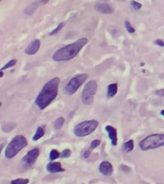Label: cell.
<instances>
[{
    "mask_svg": "<svg viewBox=\"0 0 164 184\" xmlns=\"http://www.w3.org/2000/svg\"><path fill=\"white\" fill-rule=\"evenodd\" d=\"M64 22H62V23H60L59 25H58V26H57V28L56 29H54L51 33H50V34H49V35H50V36H54V35H56V34H58V33L64 27Z\"/></svg>",
    "mask_w": 164,
    "mask_h": 184,
    "instance_id": "d4e9b609",
    "label": "cell"
},
{
    "mask_svg": "<svg viewBox=\"0 0 164 184\" xmlns=\"http://www.w3.org/2000/svg\"><path fill=\"white\" fill-rule=\"evenodd\" d=\"M61 80L59 77H55L48 81L40 90L38 95L36 98V105L39 110H44L50 105L58 96L59 86Z\"/></svg>",
    "mask_w": 164,
    "mask_h": 184,
    "instance_id": "6da1fadb",
    "label": "cell"
},
{
    "mask_svg": "<svg viewBox=\"0 0 164 184\" xmlns=\"http://www.w3.org/2000/svg\"><path fill=\"white\" fill-rule=\"evenodd\" d=\"M118 91V85L116 82L110 83V85L108 86V92H106V97L108 98H113L117 94Z\"/></svg>",
    "mask_w": 164,
    "mask_h": 184,
    "instance_id": "9a60e30c",
    "label": "cell"
},
{
    "mask_svg": "<svg viewBox=\"0 0 164 184\" xmlns=\"http://www.w3.org/2000/svg\"><path fill=\"white\" fill-rule=\"evenodd\" d=\"M98 88L97 82L95 80H91L86 82L84 87L83 93H82V102L85 105H91L94 101V96Z\"/></svg>",
    "mask_w": 164,
    "mask_h": 184,
    "instance_id": "52a82bcc",
    "label": "cell"
},
{
    "mask_svg": "<svg viewBox=\"0 0 164 184\" xmlns=\"http://www.w3.org/2000/svg\"><path fill=\"white\" fill-rule=\"evenodd\" d=\"M160 114H161V115H162V116H164V110H161V111H160Z\"/></svg>",
    "mask_w": 164,
    "mask_h": 184,
    "instance_id": "1f68e13d",
    "label": "cell"
},
{
    "mask_svg": "<svg viewBox=\"0 0 164 184\" xmlns=\"http://www.w3.org/2000/svg\"><path fill=\"white\" fill-rule=\"evenodd\" d=\"M130 6H132V8L134 10V11H139L142 8V5L141 3H139L137 1H135V0H133V1H130Z\"/></svg>",
    "mask_w": 164,
    "mask_h": 184,
    "instance_id": "603a6c76",
    "label": "cell"
},
{
    "mask_svg": "<svg viewBox=\"0 0 164 184\" xmlns=\"http://www.w3.org/2000/svg\"><path fill=\"white\" fill-rule=\"evenodd\" d=\"M64 124V118L63 117H59L58 119H56L54 122V129L55 130H61Z\"/></svg>",
    "mask_w": 164,
    "mask_h": 184,
    "instance_id": "d6986e66",
    "label": "cell"
},
{
    "mask_svg": "<svg viewBox=\"0 0 164 184\" xmlns=\"http://www.w3.org/2000/svg\"><path fill=\"white\" fill-rule=\"evenodd\" d=\"M125 28H126V30L130 33V34H134V33L135 32V29L133 27V25L130 24V22L128 21V20L125 21Z\"/></svg>",
    "mask_w": 164,
    "mask_h": 184,
    "instance_id": "7402d4cb",
    "label": "cell"
},
{
    "mask_svg": "<svg viewBox=\"0 0 164 184\" xmlns=\"http://www.w3.org/2000/svg\"><path fill=\"white\" fill-rule=\"evenodd\" d=\"M49 0H36V1H34L32 4H30L26 9L25 11H24V14H28V15H31L34 14L38 9V7L40 5H43V4H46L48 3Z\"/></svg>",
    "mask_w": 164,
    "mask_h": 184,
    "instance_id": "30bf717a",
    "label": "cell"
},
{
    "mask_svg": "<svg viewBox=\"0 0 164 184\" xmlns=\"http://www.w3.org/2000/svg\"><path fill=\"white\" fill-rule=\"evenodd\" d=\"M164 146V134L161 133H155V134H151L147 136L143 140L140 141L139 147L142 150H149L158 149Z\"/></svg>",
    "mask_w": 164,
    "mask_h": 184,
    "instance_id": "277c9868",
    "label": "cell"
},
{
    "mask_svg": "<svg viewBox=\"0 0 164 184\" xmlns=\"http://www.w3.org/2000/svg\"><path fill=\"white\" fill-rule=\"evenodd\" d=\"M71 154H72L71 150L65 149V150H63L62 152L61 153V157H62V158H68V157H70Z\"/></svg>",
    "mask_w": 164,
    "mask_h": 184,
    "instance_id": "484cf974",
    "label": "cell"
},
{
    "mask_svg": "<svg viewBox=\"0 0 164 184\" xmlns=\"http://www.w3.org/2000/svg\"><path fill=\"white\" fill-rule=\"evenodd\" d=\"M38 155H39L38 148H35V149H32L31 150H29V152L26 154V155L23 156V158H22V162H23L24 166H25L26 168H30L31 166L35 164Z\"/></svg>",
    "mask_w": 164,
    "mask_h": 184,
    "instance_id": "ba28073f",
    "label": "cell"
},
{
    "mask_svg": "<svg viewBox=\"0 0 164 184\" xmlns=\"http://www.w3.org/2000/svg\"><path fill=\"white\" fill-rule=\"evenodd\" d=\"M28 145L27 139L23 135H16L14 136L8 146L6 147L5 156L8 159H12L16 154H18L21 150H23Z\"/></svg>",
    "mask_w": 164,
    "mask_h": 184,
    "instance_id": "3957f363",
    "label": "cell"
},
{
    "mask_svg": "<svg viewBox=\"0 0 164 184\" xmlns=\"http://www.w3.org/2000/svg\"><path fill=\"white\" fill-rule=\"evenodd\" d=\"M106 131L108 133V135L110 139V142H111V145L113 147H115L118 143V137H117V130L110 126V125H108V126H106Z\"/></svg>",
    "mask_w": 164,
    "mask_h": 184,
    "instance_id": "9c48e42d",
    "label": "cell"
},
{
    "mask_svg": "<svg viewBox=\"0 0 164 184\" xmlns=\"http://www.w3.org/2000/svg\"><path fill=\"white\" fill-rule=\"evenodd\" d=\"M12 184H28L29 179L27 178H16L11 181Z\"/></svg>",
    "mask_w": 164,
    "mask_h": 184,
    "instance_id": "cb8c5ba5",
    "label": "cell"
},
{
    "mask_svg": "<svg viewBox=\"0 0 164 184\" xmlns=\"http://www.w3.org/2000/svg\"><path fill=\"white\" fill-rule=\"evenodd\" d=\"M40 48V40L39 39H34L25 49V53L27 55H35Z\"/></svg>",
    "mask_w": 164,
    "mask_h": 184,
    "instance_id": "7c38bea8",
    "label": "cell"
},
{
    "mask_svg": "<svg viewBox=\"0 0 164 184\" xmlns=\"http://www.w3.org/2000/svg\"><path fill=\"white\" fill-rule=\"evenodd\" d=\"M0 1H2V0H0Z\"/></svg>",
    "mask_w": 164,
    "mask_h": 184,
    "instance_id": "d6a6232c",
    "label": "cell"
},
{
    "mask_svg": "<svg viewBox=\"0 0 164 184\" xmlns=\"http://www.w3.org/2000/svg\"><path fill=\"white\" fill-rule=\"evenodd\" d=\"M3 76H4V71L0 70V78H3Z\"/></svg>",
    "mask_w": 164,
    "mask_h": 184,
    "instance_id": "4dcf8cb0",
    "label": "cell"
},
{
    "mask_svg": "<svg viewBox=\"0 0 164 184\" xmlns=\"http://www.w3.org/2000/svg\"><path fill=\"white\" fill-rule=\"evenodd\" d=\"M16 62H18V61L16 60H11L9 62H7L3 67L0 69V70H2V71H4V70H6V69H8V68H11V67H14V66L16 64Z\"/></svg>",
    "mask_w": 164,
    "mask_h": 184,
    "instance_id": "44dd1931",
    "label": "cell"
},
{
    "mask_svg": "<svg viewBox=\"0 0 164 184\" xmlns=\"http://www.w3.org/2000/svg\"><path fill=\"white\" fill-rule=\"evenodd\" d=\"M101 144V140L100 139H95V140H93L91 143H90V150H94V149H96L98 146H99Z\"/></svg>",
    "mask_w": 164,
    "mask_h": 184,
    "instance_id": "4316f807",
    "label": "cell"
},
{
    "mask_svg": "<svg viewBox=\"0 0 164 184\" xmlns=\"http://www.w3.org/2000/svg\"><path fill=\"white\" fill-rule=\"evenodd\" d=\"M155 94L158 95V96H161V97H164V89L157 90V91H155Z\"/></svg>",
    "mask_w": 164,
    "mask_h": 184,
    "instance_id": "f546056e",
    "label": "cell"
},
{
    "mask_svg": "<svg viewBox=\"0 0 164 184\" xmlns=\"http://www.w3.org/2000/svg\"><path fill=\"white\" fill-rule=\"evenodd\" d=\"M98 126H99V122L97 120H87L77 124L73 131L77 137H85L91 134Z\"/></svg>",
    "mask_w": 164,
    "mask_h": 184,
    "instance_id": "5b68a950",
    "label": "cell"
},
{
    "mask_svg": "<svg viewBox=\"0 0 164 184\" xmlns=\"http://www.w3.org/2000/svg\"><path fill=\"white\" fill-rule=\"evenodd\" d=\"M154 43L157 45H158V46H160V47H164V40L163 39L158 38V39H157L154 41Z\"/></svg>",
    "mask_w": 164,
    "mask_h": 184,
    "instance_id": "83f0119b",
    "label": "cell"
},
{
    "mask_svg": "<svg viewBox=\"0 0 164 184\" xmlns=\"http://www.w3.org/2000/svg\"><path fill=\"white\" fill-rule=\"evenodd\" d=\"M134 148V142L133 139H130L127 142H125L124 145H123V150H124L125 153H130Z\"/></svg>",
    "mask_w": 164,
    "mask_h": 184,
    "instance_id": "2e32d148",
    "label": "cell"
},
{
    "mask_svg": "<svg viewBox=\"0 0 164 184\" xmlns=\"http://www.w3.org/2000/svg\"><path fill=\"white\" fill-rule=\"evenodd\" d=\"M46 170L49 173H52V174L62 173L65 171L62 167V164L60 162H49L46 166Z\"/></svg>",
    "mask_w": 164,
    "mask_h": 184,
    "instance_id": "5bb4252c",
    "label": "cell"
},
{
    "mask_svg": "<svg viewBox=\"0 0 164 184\" xmlns=\"http://www.w3.org/2000/svg\"><path fill=\"white\" fill-rule=\"evenodd\" d=\"M90 150H86V152H84V154H83V158H85V159H86V158H88L89 156H90Z\"/></svg>",
    "mask_w": 164,
    "mask_h": 184,
    "instance_id": "f1b7e54d",
    "label": "cell"
},
{
    "mask_svg": "<svg viewBox=\"0 0 164 184\" xmlns=\"http://www.w3.org/2000/svg\"><path fill=\"white\" fill-rule=\"evenodd\" d=\"M94 8L97 12L105 14H110L113 13L112 7L106 3H97V4H95Z\"/></svg>",
    "mask_w": 164,
    "mask_h": 184,
    "instance_id": "4fadbf2b",
    "label": "cell"
},
{
    "mask_svg": "<svg viewBox=\"0 0 164 184\" xmlns=\"http://www.w3.org/2000/svg\"><path fill=\"white\" fill-rule=\"evenodd\" d=\"M45 134V131H44V128L43 127H38L36 130L35 135L33 136V140L34 141H38V139H40L42 137H43Z\"/></svg>",
    "mask_w": 164,
    "mask_h": 184,
    "instance_id": "e0dca14e",
    "label": "cell"
},
{
    "mask_svg": "<svg viewBox=\"0 0 164 184\" xmlns=\"http://www.w3.org/2000/svg\"><path fill=\"white\" fill-rule=\"evenodd\" d=\"M99 172L105 177H110L113 173V166L109 161H103L99 166Z\"/></svg>",
    "mask_w": 164,
    "mask_h": 184,
    "instance_id": "8fae6325",
    "label": "cell"
},
{
    "mask_svg": "<svg viewBox=\"0 0 164 184\" xmlns=\"http://www.w3.org/2000/svg\"><path fill=\"white\" fill-rule=\"evenodd\" d=\"M88 42V39L86 38H82L78 39L77 41L73 43H70L68 45H65L60 49H58L57 51L53 54V61L54 62H67L70 61L72 58H74L85 45H86Z\"/></svg>",
    "mask_w": 164,
    "mask_h": 184,
    "instance_id": "7a4b0ae2",
    "label": "cell"
},
{
    "mask_svg": "<svg viewBox=\"0 0 164 184\" xmlns=\"http://www.w3.org/2000/svg\"><path fill=\"white\" fill-rule=\"evenodd\" d=\"M60 157H61V153H59L57 150H52L50 152V154H49V158H50L51 161H55Z\"/></svg>",
    "mask_w": 164,
    "mask_h": 184,
    "instance_id": "ffe728a7",
    "label": "cell"
},
{
    "mask_svg": "<svg viewBox=\"0 0 164 184\" xmlns=\"http://www.w3.org/2000/svg\"><path fill=\"white\" fill-rule=\"evenodd\" d=\"M16 124L15 123H6L2 126V130L4 132H10L12 131L14 129H15Z\"/></svg>",
    "mask_w": 164,
    "mask_h": 184,
    "instance_id": "ac0fdd59",
    "label": "cell"
},
{
    "mask_svg": "<svg viewBox=\"0 0 164 184\" xmlns=\"http://www.w3.org/2000/svg\"><path fill=\"white\" fill-rule=\"evenodd\" d=\"M87 74H79L77 76L73 77L68 82L67 85L64 86L63 92L66 95H73L75 94L77 90L81 87V86L87 80Z\"/></svg>",
    "mask_w": 164,
    "mask_h": 184,
    "instance_id": "8992f818",
    "label": "cell"
}]
</instances>
